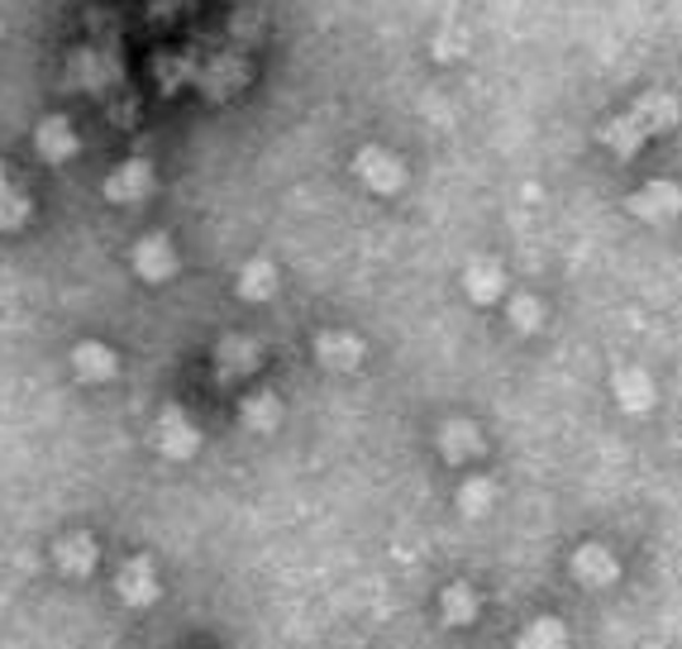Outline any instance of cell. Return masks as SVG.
I'll return each instance as SVG.
<instances>
[{
  "mask_svg": "<svg viewBox=\"0 0 682 649\" xmlns=\"http://www.w3.org/2000/svg\"><path fill=\"white\" fill-rule=\"evenodd\" d=\"M616 397L626 401L630 411H640L645 401H649V382L640 378V372H620V378H616Z\"/></svg>",
  "mask_w": 682,
  "mask_h": 649,
  "instance_id": "5",
  "label": "cell"
},
{
  "mask_svg": "<svg viewBox=\"0 0 682 649\" xmlns=\"http://www.w3.org/2000/svg\"><path fill=\"white\" fill-rule=\"evenodd\" d=\"M573 573H577L583 583H592V587H606V583L620 578V564L602 550V544H583V550L573 554Z\"/></svg>",
  "mask_w": 682,
  "mask_h": 649,
  "instance_id": "1",
  "label": "cell"
},
{
  "mask_svg": "<svg viewBox=\"0 0 682 649\" xmlns=\"http://www.w3.org/2000/svg\"><path fill=\"white\" fill-rule=\"evenodd\" d=\"M444 616H448L454 626L473 621V616H477V602H473L468 587H448V593H444Z\"/></svg>",
  "mask_w": 682,
  "mask_h": 649,
  "instance_id": "4",
  "label": "cell"
},
{
  "mask_svg": "<svg viewBox=\"0 0 682 649\" xmlns=\"http://www.w3.org/2000/svg\"><path fill=\"white\" fill-rule=\"evenodd\" d=\"M491 501H497V487H491V483H483V478H473V483H468V487H463V493H458V507L468 511V516H487V507H491Z\"/></svg>",
  "mask_w": 682,
  "mask_h": 649,
  "instance_id": "3",
  "label": "cell"
},
{
  "mask_svg": "<svg viewBox=\"0 0 682 649\" xmlns=\"http://www.w3.org/2000/svg\"><path fill=\"white\" fill-rule=\"evenodd\" d=\"M520 649H569V630H563L554 616H549V621H534V626H526V636H520Z\"/></svg>",
  "mask_w": 682,
  "mask_h": 649,
  "instance_id": "2",
  "label": "cell"
},
{
  "mask_svg": "<svg viewBox=\"0 0 682 649\" xmlns=\"http://www.w3.org/2000/svg\"><path fill=\"white\" fill-rule=\"evenodd\" d=\"M448 458H463V454H473L477 450V430L473 425H448Z\"/></svg>",
  "mask_w": 682,
  "mask_h": 649,
  "instance_id": "6",
  "label": "cell"
}]
</instances>
